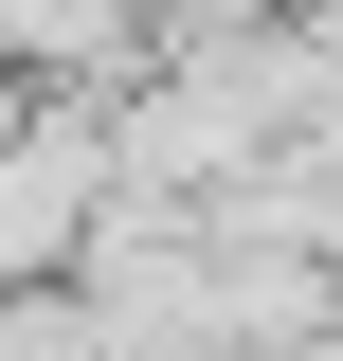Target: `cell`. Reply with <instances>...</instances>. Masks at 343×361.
<instances>
[{
  "label": "cell",
  "mask_w": 343,
  "mask_h": 361,
  "mask_svg": "<svg viewBox=\"0 0 343 361\" xmlns=\"http://www.w3.org/2000/svg\"><path fill=\"white\" fill-rule=\"evenodd\" d=\"M0 180H18V90H0Z\"/></svg>",
  "instance_id": "1"
}]
</instances>
